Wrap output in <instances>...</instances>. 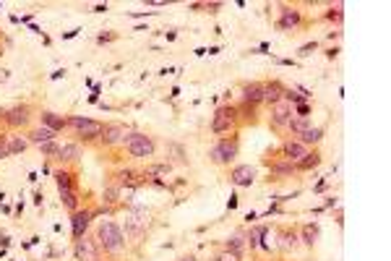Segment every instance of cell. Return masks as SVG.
<instances>
[{
    "instance_id": "obj_16",
    "label": "cell",
    "mask_w": 391,
    "mask_h": 261,
    "mask_svg": "<svg viewBox=\"0 0 391 261\" xmlns=\"http://www.w3.org/2000/svg\"><path fill=\"white\" fill-rule=\"evenodd\" d=\"M55 136H57L55 131H50V128L39 126V128H34V131L29 133V141H31V144H39V146H42V144H47V141H55Z\"/></svg>"
},
{
    "instance_id": "obj_39",
    "label": "cell",
    "mask_w": 391,
    "mask_h": 261,
    "mask_svg": "<svg viewBox=\"0 0 391 261\" xmlns=\"http://www.w3.org/2000/svg\"><path fill=\"white\" fill-rule=\"evenodd\" d=\"M180 261H196V256H183Z\"/></svg>"
},
{
    "instance_id": "obj_32",
    "label": "cell",
    "mask_w": 391,
    "mask_h": 261,
    "mask_svg": "<svg viewBox=\"0 0 391 261\" xmlns=\"http://www.w3.org/2000/svg\"><path fill=\"white\" fill-rule=\"evenodd\" d=\"M170 173V165H149L146 167V178L149 175H167Z\"/></svg>"
},
{
    "instance_id": "obj_19",
    "label": "cell",
    "mask_w": 391,
    "mask_h": 261,
    "mask_svg": "<svg viewBox=\"0 0 391 261\" xmlns=\"http://www.w3.org/2000/svg\"><path fill=\"white\" fill-rule=\"evenodd\" d=\"M321 139H324V128H318V126H316V128L310 126V128H308L303 136H297V141H303V144L308 146V149H310V146H313V144H318Z\"/></svg>"
},
{
    "instance_id": "obj_30",
    "label": "cell",
    "mask_w": 391,
    "mask_h": 261,
    "mask_svg": "<svg viewBox=\"0 0 391 261\" xmlns=\"http://www.w3.org/2000/svg\"><path fill=\"white\" fill-rule=\"evenodd\" d=\"M73 175L71 173H55V180H57V191H63V188H73V180H71Z\"/></svg>"
},
{
    "instance_id": "obj_35",
    "label": "cell",
    "mask_w": 391,
    "mask_h": 261,
    "mask_svg": "<svg viewBox=\"0 0 391 261\" xmlns=\"http://www.w3.org/2000/svg\"><path fill=\"white\" fill-rule=\"evenodd\" d=\"M316 47H318V42H308V44H303V47H300V55H310Z\"/></svg>"
},
{
    "instance_id": "obj_18",
    "label": "cell",
    "mask_w": 391,
    "mask_h": 261,
    "mask_svg": "<svg viewBox=\"0 0 391 261\" xmlns=\"http://www.w3.org/2000/svg\"><path fill=\"white\" fill-rule=\"evenodd\" d=\"M149 217H152V214H149V209H144V207H133L131 209V214H128V220L133 222V225H139V228H149Z\"/></svg>"
},
{
    "instance_id": "obj_40",
    "label": "cell",
    "mask_w": 391,
    "mask_h": 261,
    "mask_svg": "<svg viewBox=\"0 0 391 261\" xmlns=\"http://www.w3.org/2000/svg\"><path fill=\"white\" fill-rule=\"evenodd\" d=\"M3 157H8V152H5V149H0V160H3Z\"/></svg>"
},
{
    "instance_id": "obj_28",
    "label": "cell",
    "mask_w": 391,
    "mask_h": 261,
    "mask_svg": "<svg viewBox=\"0 0 391 261\" xmlns=\"http://www.w3.org/2000/svg\"><path fill=\"white\" fill-rule=\"evenodd\" d=\"M227 251H229V254H235V256H240V259H243V238H240V235H235V238H229V241H227Z\"/></svg>"
},
{
    "instance_id": "obj_37",
    "label": "cell",
    "mask_w": 391,
    "mask_h": 261,
    "mask_svg": "<svg viewBox=\"0 0 391 261\" xmlns=\"http://www.w3.org/2000/svg\"><path fill=\"white\" fill-rule=\"evenodd\" d=\"M308 112H310L308 102H303V105H297V118H308Z\"/></svg>"
},
{
    "instance_id": "obj_17",
    "label": "cell",
    "mask_w": 391,
    "mask_h": 261,
    "mask_svg": "<svg viewBox=\"0 0 391 261\" xmlns=\"http://www.w3.org/2000/svg\"><path fill=\"white\" fill-rule=\"evenodd\" d=\"M269 170H271V175L277 178V180H282V178H290V175L295 173V165H292L290 160H282V162L269 165Z\"/></svg>"
},
{
    "instance_id": "obj_14",
    "label": "cell",
    "mask_w": 391,
    "mask_h": 261,
    "mask_svg": "<svg viewBox=\"0 0 391 261\" xmlns=\"http://www.w3.org/2000/svg\"><path fill=\"white\" fill-rule=\"evenodd\" d=\"M284 99V86L279 81H271V84H263V102H269V105H274V102H279Z\"/></svg>"
},
{
    "instance_id": "obj_22",
    "label": "cell",
    "mask_w": 391,
    "mask_h": 261,
    "mask_svg": "<svg viewBox=\"0 0 391 261\" xmlns=\"http://www.w3.org/2000/svg\"><path fill=\"white\" fill-rule=\"evenodd\" d=\"M321 165V154L318 152H308L300 162H295V170H313Z\"/></svg>"
},
{
    "instance_id": "obj_23",
    "label": "cell",
    "mask_w": 391,
    "mask_h": 261,
    "mask_svg": "<svg viewBox=\"0 0 391 261\" xmlns=\"http://www.w3.org/2000/svg\"><path fill=\"white\" fill-rule=\"evenodd\" d=\"M57 157H60V160H65V162H73V160H78V146H76V144H60Z\"/></svg>"
},
{
    "instance_id": "obj_7",
    "label": "cell",
    "mask_w": 391,
    "mask_h": 261,
    "mask_svg": "<svg viewBox=\"0 0 391 261\" xmlns=\"http://www.w3.org/2000/svg\"><path fill=\"white\" fill-rule=\"evenodd\" d=\"M292 115H295V110L287 99H279L271 105V126L274 128H287V123L292 120Z\"/></svg>"
},
{
    "instance_id": "obj_41",
    "label": "cell",
    "mask_w": 391,
    "mask_h": 261,
    "mask_svg": "<svg viewBox=\"0 0 391 261\" xmlns=\"http://www.w3.org/2000/svg\"><path fill=\"white\" fill-rule=\"evenodd\" d=\"M0 118H5V112H3V110H0Z\"/></svg>"
},
{
    "instance_id": "obj_11",
    "label": "cell",
    "mask_w": 391,
    "mask_h": 261,
    "mask_svg": "<svg viewBox=\"0 0 391 261\" xmlns=\"http://www.w3.org/2000/svg\"><path fill=\"white\" fill-rule=\"evenodd\" d=\"M125 126H118V123H112V126H105V131H102V144L105 146H112V144H123L125 139Z\"/></svg>"
},
{
    "instance_id": "obj_24",
    "label": "cell",
    "mask_w": 391,
    "mask_h": 261,
    "mask_svg": "<svg viewBox=\"0 0 391 261\" xmlns=\"http://www.w3.org/2000/svg\"><path fill=\"white\" fill-rule=\"evenodd\" d=\"M5 120L10 123V126H24L26 123V107H16V110L5 112Z\"/></svg>"
},
{
    "instance_id": "obj_2",
    "label": "cell",
    "mask_w": 391,
    "mask_h": 261,
    "mask_svg": "<svg viewBox=\"0 0 391 261\" xmlns=\"http://www.w3.org/2000/svg\"><path fill=\"white\" fill-rule=\"evenodd\" d=\"M123 146H125V152H128L133 160H146V157L154 154V141H152V136L139 133V131H136V133H125Z\"/></svg>"
},
{
    "instance_id": "obj_26",
    "label": "cell",
    "mask_w": 391,
    "mask_h": 261,
    "mask_svg": "<svg viewBox=\"0 0 391 261\" xmlns=\"http://www.w3.org/2000/svg\"><path fill=\"white\" fill-rule=\"evenodd\" d=\"M29 146L26 139H21V136H8V154H18V152H24Z\"/></svg>"
},
{
    "instance_id": "obj_6",
    "label": "cell",
    "mask_w": 391,
    "mask_h": 261,
    "mask_svg": "<svg viewBox=\"0 0 391 261\" xmlns=\"http://www.w3.org/2000/svg\"><path fill=\"white\" fill-rule=\"evenodd\" d=\"M76 259L78 261H99V243L97 238H78L76 241Z\"/></svg>"
},
{
    "instance_id": "obj_31",
    "label": "cell",
    "mask_w": 391,
    "mask_h": 261,
    "mask_svg": "<svg viewBox=\"0 0 391 261\" xmlns=\"http://www.w3.org/2000/svg\"><path fill=\"white\" fill-rule=\"evenodd\" d=\"M125 233H128V235H133L136 241H141V238H144V233H146V230H144V228H139V225H133V222L128 220V222H125Z\"/></svg>"
},
{
    "instance_id": "obj_3",
    "label": "cell",
    "mask_w": 391,
    "mask_h": 261,
    "mask_svg": "<svg viewBox=\"0 0 391 261\" xmlns=\"http://www.w3.org/2000/svg\"><path fill=\"white\" fill-rule=\"evenodd\" d=\"M65 126H71V128H73L78 136H81L84 141L97 139V136H102V131H105V126H102L99 120L81 118V115H76V118H68V120H65Z\"/></svg>"
},
{
    "instance_id": "obj_12",
    "label": "cell",
    "mask_w": 391,
    "mask_h": 261,
    "mask_svg": "<svg viewBox=\"0 0 391 261\" xmlns=\"http://www.w3.org/2000/svg\"><path fill=\"white\" fill-rule=\"evenodd\" d=\"M89 222H91V212H73L71 230H73V238H76V241H78V238H84V235H86Z\"/></svg>"
},
{
    "instance_id": "obj_13",
    "label": "cell",
    "mask_w": 391,
    "mask_h": 261,
    "mask_svg": "<svg viewBox=\"0 0 391 261\" xmlns=\"http://www.w3.org/2000/svg\"><path fill=\"white\" fill-rule=\"evenodd\" d=\"M243 102L250 107H256L258 102H263V84H245L243 86Z\"/></svg>"
},
{
    "instance_id": "obj_36",
    "label": "cell",
    "mask_w": 391,
    "mask_h": 261,
    "mask_svg": "<svg viewBox=\"0 0 391 261\" xmlns=\"http://www.w3.org/2000/svg\"><path fill=\"white\" fill-rule=\"evenodd\" d=\"M216 261H240V256H235V254L224 251V254H219V256H216Z\"/></svg>"
},
{
    "instance_id": "obj_29",
    "label": "cell",
    "mask_w": 391,
    "mask_h": 261,
    "mask_svg": "<svg viewBox=\"0 0 391 261\" xmlns=\"http://www.w3.org/2000/svg\"><path fill=\"white\" fill-rule=\"evenodd\" d=\"M118 196H120V186H107L105 194H102V201H105V204H118Z\"/></svg>"
},
{
    "instance_id": "obj_38",
    "label": "cell",
    "mask_w": 391,
    "mask_h": 261,
    "mask_svg": "<svg viewBox=\"0 0 391 261\" xmlns=\"http://www.w3.org/2000/svg\"><path fill=\"white\" fill-rule=\"evenodd\" d=\"M334 204H337V199H334V196H329V199H326V204H324V209H331Z\"/></svg>"
},
{
    "instance_id": "obj_15",
    "label": "cell",
    "mask_w": 391,
    "mask_h": 261,
    "mask_svg": "<svg viewBox=\"0 0 391 261\" xmlns=\"http://www.w3.org/2000/svg\"><path fill=\"white\" fill-rule=\"evenodd\" d=\"M39 120H42V126H44V128H50V131H55V133H60V131L65 128V118L55 115V112H42Z\"/></svg>"
},
{
    "instance_id": "obj_1",
    "label": "cell",
    "mask_w": 391,
    "mask_h": 261,
    "mask_svg": "<svg viewBox=\"0 0 391 261\" xmlns=\"http://www.w3.org/2000/svg\"><path fill=\"white\" fill-rule=\"evenodd\" d=\"M97 243L107 254H120L125 248V233L115 222H102L97 228Z\"/></svg>"
},
{
    "instance_id": "obj_33",
    "label": "cell",
    "mask_w": 391,
    "mask_h": 261,
    "mask_svg": "<svg viewBox=\"0 0 391 261\" xmlns=\"http://www.w3.org/2000/svg\"><path fill=\"white\" fill-rule=\"evenodd\" d=\"M342 10H344V5H342V3H337V5L326 13V18H329V21H342Z\"/></svg>"
},
{
    "instance_id": "obj_27",
    "label": "cell",
    "mask_w": 391,
    "mask_h": 261,
    "mask_svg": "<svg viewBox=\"0 0 391 261\" xmlns=\"http://www.w3.org/2000/svg\"><path fill=\"white\" fill-rule=\"evenodd\" d=\"M316 238H318V225H305L303 228V235H300V241L305 246H313L316 243Z\"/></svg>"
},
{
    "instance_id": "obj_5",
    "label": "cell",
    "mask_w": 391,
    "mask_h": 261,
    "mask_svg": "<svg viewBox=\"0 0 391 261\" xmlns=\"http://www.w3.org/2000/svg\"><path fill=\"white\" fill-rule=\"evenodd\" d=\"M235 118H237L235 107H219L214 112V120H211V133H227L235 126Z\"/></svg>"
},
{
    "instance_id": "obj_25",
    "label": "cell",
    "mask_w": 391,
    "mask_h": 261,
    "mask_svg": "<svg viewBox=\"0 0 391 261\" xmlns=\"http://www.w3.org/2000/svg\"><path fill=\"white\" fill-rule=\"evenodd\" d=\"M60 201L65 204V209H71V212H76V207H78V196H76L73 188H63L60 191Z\"/></svg>"
},
{
    "instance_id": "obj_9",
    "label": "cell",
    "mask_w": 391,
    "mask_h": 261,
    "mask_svg": "<svg viewBox=\"0 0 391 261\" xmlns=\"http://www.w3.org/2000/svg\"><path fill=\"white\" fill-rule=\"evenodd\" d=\"M300 21H303V13L297 8H282L279 10V29L282 31H292V29H297L300 26Z\"/></svg>"
},
{
    "instance_id": "obj_21",
    "label": "cell",
    "mask_w": 391,
    "mask_h": 261,
    "mask_svg": "<svg viewBox=\"0 0 391 261\" xmlns=\"http://www.w3.org/2000/svg\"><path fill=\"white\" fill-rule=\"evenodd\" d=\"M308 128H310V120H308V118H297V115H292V120L287 123V131H290L292 136H303Z\"/></svg>"
},
{
    "instance_id": "obj_8",
    "label": "cell",
    "mask_w": 391,
    "mask_h": 261,
    "mask_svg": "<svg viewBox=\"0 0 391 261\" xmlns=\"http://www.w3.org/2000/svg\"><path fill=\"white\" fill-rule=\"evenodd\" d=\"M308 152H310V149H308L303 141H297V139H290V141H284V144H282V157H284V160H290L292 165H295V162H300Z\"/></svg>"
},
{
    "instance_id": "obj_34",
    "label": "cell",
    "mask_w": 391,
    "mask_h": 261,
    "mask_svg": "<svg viewBox=\"0 0 391 261\" xmlns=\"http://www.w3.org/2000/svg\"><path fill=\"white\" fill-rule=\"evenodd\" d=\"M39 149H42L44 154H57V149H60V146H57L55 141H47V144H42Z\"/></svg>"
},
{
    "instance_id": "obj_10",
    "label": "cell",
    "mask_w": 391,
    "mask_h": 261,
    "mask_svg": "<svg viewBox=\"0 0 391 261\" xmlns=\"http://www.w3.org/2000/svg\"><path fill=\"white\" fill-rule=\"evenodd\" d=\"M229 180H232L235 186H250L253 180H256V170L250 165H237L232 170V175H229Z\"/></svg>"
},
{
    "instance_id": "obj_4",
    "label": "cell",
    "mask_w": 391,
    "mask_h": 261,
    "mask_svg": "<svg viewBox=\"0 0 391 261\" xmlns=\"http://www.w3.org/2000/svg\"><path fill=\"white\" fill-rule=\"evenodd\" d=\"M209 157H211V162H216V165H229L237 157V136L216 141L209 149Z\"/></svg>"
},
{
    "instance_id": "obj_20",
    "label": "cell",
    "mask_w": 391,
    "mask_h": 261,
    "mask_svg": "<svg viewBox=\"0 0 391 261\" xmlns=\"http://www.w3.org/2000/svg\"><path fill=\"white\" fill-rule=\"evenodd\" d=\"M297 243H300V235L297 233H292V230H287V233H282V241H279V248L284 254H290V251H295L297 248Z\"/></svg>"
}]
</instances>
